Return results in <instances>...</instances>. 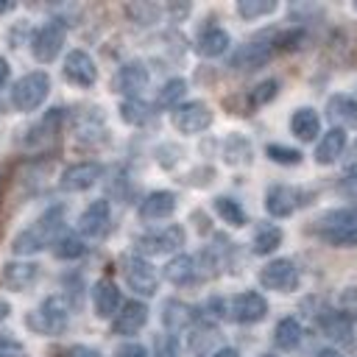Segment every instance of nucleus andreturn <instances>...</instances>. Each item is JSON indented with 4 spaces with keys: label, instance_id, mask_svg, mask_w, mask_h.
<instances>
[{
    "label": "nucleus",
    "instance_id": "de8ad7c7",
    "mask_svg": "<svg viewBox=\"0 0 357 357\" xmlns=\"http://www.w3.org/2000/svg\"><path fill=\"white\" fill-rule=\"evenodd\" d=\"M8 78H11V67H8V61L0 56V89L8 84Z\"/></svg>",
    "mask_w": 357,
    "mask_h": 357
},
{
    "label": "nucleus",
    "instance_id": "8fccbe9b",
    "mask_svg": "<svg viewBox=\"0 0 357 357\" xmlns=\"http://www.w3.org/2000/svg\"><path fill=\"white\" fill-rule=\"evenodd\" d=\"M14 8H17L14 0H0V14H8V11H14Z\"/></svg>",
    "mask_w": 357,
    "mask_h": 357
},
{
    "label": "nucleus",
    "instance_id": "603ef678",
    "mask_svg": "<svg viewBox=\"0 0 357 357\" xmlns=\"http://www.w3.org/2000/svg\"><path fill=\"white\" fill-rule=\"evenodd\" d=\"M315 357H343V354H340L337 349H329V346H326V349H321Z\"/></svg>",
    "mask_w": 357,
    "mask_h": 357
},
{
    "label": "nucleus",
    "instance_id": "bb28decb",
    "mask_svg": "<svg viewBox=\"0 0 357 357\" xmlns=\"http://www.w3.org/2000/svg\"><path fill=\"white\" fill-rule=\"evenodd\" d=\"M195 273H198V268H195V259L190 254H178V257H173L165 265V279L170 284H178V287L181 284H190L195 279Z\"/></svg>",
    "mask_w": 357,
    "mask_h": 357
},
{
    "label": "nucleus",
    "instance_id": "58836bf2",
    "mask_svg": "<svg viewBox=\"0 0 357 357\" xmlns=\"http://www.w3.org/2000/svg\"><path fill=\"white\" fill-rule=\"evenodd\" d=\"M276 95H279V81H276V78H268V81L257 84L248 98H251V106H265V103L273 100Z\"/></svg>",
    "mask_w": 357,
    "mask_h": 357
},
{
    "label": "nucleus",
    "instance_id": "473e14b6",
    "mask_svg": "<svg viewBox=\"0 0 357 357\" xmlns=\"http://www.w3.org/2000/svg\"><path fill=\"white\" fill-rule=\"evenodd\" d=\"M53 254H56L59 259H78V257L86 254V245H84V240H81L78 234L64 231V234L56 237V243H53Z\"/></svg>",
    "mask_w": 357,
    "mask_h": 357
},
{
    "label": "nucleus",
    "instance_id": "ddd939ff",
    "mask_svg": "<svg viewBox=\"0 0 357 357\" xmlns=\"http://www.w3.org/2000/svg\"><path fill=\"white\" fill-rule=\"evenodd\" d=\"M273 50H276V42H268V39L240 45V47H237V53L229 59V67L243 70V73L257 70V67H262V64H265V61L273 56Z\"/></svg>",
    "mask_w": 357,
    "mask_h": 357
},
{
    "label": "nucleus",
    "instance_id": "4be33fe9",
    "mask_svg": "<svg viewBox=\"0 0 357 357\" xmlns=\"http://www.w3.org/2000/svg\"><path fill=\"white\" fill-rule=\"evenodd\" d=\"M326 114L337 123V128H357V100L349 95H332L326 100Z\"/></svg>",
    "mask_w": 357,
    "mask_h": 357
},
{
    "label": "nucleus",
    "instance_id": "72a5a7b5",
    "mask_svg": "<svg viewBox=\"0 0 357 357\" xmlns=\"http://www.w3.org/2000/svg\"><path fill=\"white\" fill-rule=\"evenodd\" d=\"M120 117H123V123H128V126H145V123L151 120V109H148L142 100L128 98V100L120 103Z\"/></svg>",
    "mask_w": 357,
    "mask_h": 357
},
{
    "label": "nucleus",
    "instance_id": "dca6fc26",
    "mask_svg": "<svg viewBox=\"0 0 357 357\" xmlns=\"http://www.w3.org/2000/svg\"><path fill=\"white\" fill-rule=\"evenodd\" d=\"M176 206H178V195L176 192H170V190H153V192H148L142 201H139V218L142 220H165V218H170L173 212H176Z\"/></svg>",
    "mask_w": 357,
    "mask_h": 357
},
{
    "label": "nucleus",
    "instance_id": "a211bd4d",
    "mask_svg": "<svg viewBox=\"0 0 357 357\" xmlns=\"http://www.w3.org/2000/svg\"><path fill=\"white\" fill-rule=\"evenodd\" d=\"M148 81H151V75H148V67L142 61H126L114 75V89L120 95L134 98L148 86Z\"/></svg>",
    "mask_w": 357,
    "mask_h": 357
},
{
    "label": "nucleus",
    "instance_id": "5fc2aeb1",
    "mask_svg": "<svg viewBox=\"0 0 357 357\" xmlns=\"http://www.w3.org/2000/svg\"><path fill=\"white\" fill-rule=\"evenodd\" d=\"M354 8H357V0H354Z\"/></svg>",
    "mask_w": 357,
    "mask_h": 357
},
{
    "label": "nucleus",
    "instance_id": "f3484780",
    "mask_svg": "<svg viewBox=\"0 0 357 357\" xmlns=\"http://www.w3.org/2000/svg\"><path fill=\"white\" fill-rule=\"evenodd\" d=\"M109 220H112V209H109V201L106 198H98L92 201L81 218H78V231L84 237H103L106 229H109Z\"/></svg>",
    "mask_w": 357,
    "mask_h": 357
},
{
    "label": "nucleus",
    "instance_id": "a19ab883",
    "mask_svg": "<svg viewBox=\"0 0 357 357\" xmlns=\"http://www.w3.org/2000/svg\"><path fill=\"white\" fill-rule=\"evenodd\" d=\"M126 11H128L139 25H151V22L159 20V6H153V3H134V6H128Z\"/></svg>",
    "mask_w": 357,
    "mask_h": 357
},
{
    "label": "nucleus",
    "instance_id": "f704fd0d",
    "mask_svg": "<svg viewBox=\"0 0 357 357\" xmlns=\"http://www.w3.org/2000/svg\"><path fill=\"white\" fill-rule=\"evenodd\" d=\"M279 8L276 0H237V14L243 20H257V17H268Z\"/></svg>",
    "mask_w": 357,
    "mask_h": 357
},
{
    "label": "nucleus",
    "instance_id": "79ce46f5",
    "mask_svg": "<svg viewBox=\"0 0 357 357\" xmlns=\"http://www.w3.org/2000/svg\"><path fill=\"white\" fill-rule=\"evenodd\" d=\"M0 357H28L25 346L14 332H0Z\"/></svg>",
    "mask_w": 357,
    "mask_h": 357
},
{
    "label": "nucleus",
    "instance_id": "20e7f679",
    "mask_svg": "<svg viewBox=\"0 0 357 357\" xmlns=\"http://www.w3.org/2000/svg\"><path fill=\"white\" fill-rule=\"evenodd\" d=\"M64 36H67V28H64V22H59V20H50V22H45L42 28H36L33 36H31V53H33V59H36L39 64H50V61L61 53Z\"/></svg>",
    "mask_w": 357,
    "mask_h": 357
},
{
    "label": "nucleus",
    "instance_id": "0eeeda50",
    "mask_svg": "<svg viewBox=\"0 0 357 357\" xmlns=\"http://www.w3.org/2000/svg\"><path fill=\"white\" fill-rule=\"evenodd\" d=\"M298 268L293 259L282 257V259H271L262 271H259V284L265 290H276V293H290L298 287Z\"/></svg>",
    "mask_w": 357,
    "mask_h": 357
},
{
    "label": "nucleus",
    "instance_id": "aec40b11",
    "mask_svg": "<svg viewBox=\"0 0 357 357\" xmlns=\"http://www.w3.org/2000/svg\"><path fill=\"white\" fill-rule=\"evenodd\" d=\"M229 45H231V39H229V31L226 28L206 25L198 33V39H195V53L204 56V59H218V56H223L229 50Z\"/></svg>",
    "mask_w": 357,
    "mask_h": 357
},
{
    "label": "nucleus",
    "instance_id": "ea45409f",
    "mask_svg": "<svg viewBox=\"0 0 357 357\" xmlns=\"http://www.w3.org/2000/svg\"><path fill=\"white\" fill-rule=\"evenodd\" d=\"M153 357H181V346H178L176 335H156Z\"/></svg>",
    "mask_w": 357,
    "mask_h": 357
},
{
    "label": "nucleus",
    "instance_id": "f257e3e1",
    "mask_svg": "<svg viewBox=\"0 0 357 357\" xmlns=\"http://www.w3.org/2000/svg\"><path fill=\"white\" fill-rule=\"evenodd\" d=\"M61 223H64V209L61 206H50L33 226L22 229L20 234H14L11 240V251L17 257H31V254H39L47 243H56L59 231H61Z\"/></svg>",
    "mask_w": 357,
    "mask_h": 357
},
{
    "label": "nucleus",
    "instance_id": "4c0bfd02",
    "mask_svg": "<svg viewBox=\"0 0 357 357\" xmlns=\"http://www.w3.org/2000/svg\"><path fill=\"white\" fill-rule=\"evenodd\" d=\"M184 92H187V81L184 78H170L162 89H159V106H178V100L184 98Z\"/></svg>",
    "mask_w": 357,
    "mask_h": 357
},
{
    "label": "nucleus",
    "instance_id": "9d476101",
    "mask_svg": "<svg viewBox=\"0 0 357 357\" xmlns=\"http://www.w3.org/2000/svg\"><path fill=\"white\" fill-rule=\"evenodd\" d=\"M100 176H103V165L100 162H75V165L61 170L59 187L64 192H84V190L95 187Z\"/></svg>",
    "mask_w": 357,
    "mask_h": 357
},
{
    "label": "nucleus",
    "instance_id": "49530a36",
    "mask_svg": "<svg viewBox=\"0 0 357 357\" xmlns=\"http://www.w3.org/2000/svg\"><path fill=\"white\" fill-rule=\"evenodd\" d=\"M67 357H103L98 349H92V346H84V343H78V346H73L70 351H67Z\"/></svg>",
    "mask_w": 357,
    "mask_h": 357
},
{
    "label": "nucleus",
    "instance_id": "b1692460",
    "mask_svg": "<svg viewBox=\"0 0 357 357\" xmlns=\"http://www.w3.org/2000/svg\"><path fill=\"white\" fill-rule=\"evenodd\" d=\"M357 226V206H343V209H332V212H324L321 218H315V231L324 234V231H335V229H351Z\"/></svg>",
    "mask_w": 357,
    "mask_h": 357
},
{
    "label": "nucleus",
    "instance_id": "c03bdc74",
    "mask_svg": "<svg viewBox=\"0 0 357 357\" xmlns=\"http://www.w3.org/2000/svg\"><path fill=\"white\" fill-rule=\"evenodd\" d=\"M114 357H148V349L137 340H126L114 349Z\"/></svg>",
    "mask_w": 357,
    "mask_h": 357
},
{
    "label": "nucleus",
    "instance_id": "423d86ee",
    "mask_svg": "<svg viewBox=\"0 0 357 357\" xmlns=\"http://www.w3.org/2000/svg\"><path fill=\"white\" fill-rule=\"evenodd\" d=\"M184 240H187V234H184V226H178V223H170V226H165V229H159V231H148V234H139L134 243H137V248H139L142 254H148V257H159V254H170V251H178V248L184 245Z\"/></svg>",
    "mask_w": 357,
    "mask_h": 357
},
{
    "label": "nucleus",
    "instance_id": "39448f33",
    "mask_svg": "<svg viewBox=\"0 0 357 357\" xmlns=\"http://www.w3.org/2000/svg\"><path fill=\"white\" fill-rule=\"evenodd\" d=\"M123 279L137 296H153L159 290V273L145 257H123Z\"/></svg>",
    "mask_w": 357,
    "mask_h": 357
},
{
    "label": "nucleus",
    "instance_id": "393cba45",
    "mask_svg": "<svg viewBox=\"0 0 357 357\" xmlns=\"http://www.w3.org/2000/svg\"><path fill=\"white\" fill-rule=\"evenodd\" d=\"M351 326H354L351 312H329L321 318V329L326 332V337L337 343H351Z\"/></svg>",
    "mask_w": 357,
    "mask_h": 357
},
{
    "label": "nucleus",
    "instance_id": "c756f323",
    "mask_svg": "<svg viewBox=\"0 0 357 357\" xmlns=\"http://www.w3.org/2000/svg\"><path fill=\"white\" fill-rule=\"evenodd\" d=\"M282 229L276 226V223H259L257 229H254V254H259V257H268V254H273L279 245H282Z\"/></svg>",
    "mask_w": 357,
    "mask_h": 357
},
{
    "label": "nucleus",
    "instance_id": "a878e982",
    "mask_svg": "<svg viewBox=\"0 0 357 357\" xmlns=\"http://www.w3.org/2000/svg\"><path fill=\"white\" fill-rule=\"evenodd\" d=\"M192 318H195L192 307L184 304V301H178V298H170V301H165V307H162V321H165V326H167L170 332L187 329V326L192 324Z\"/></svg>",
    "mask_w": 357,
    "mask_h": 357
},
{
    "label": "nucleus",
    "instance_id": "a18cd8bd",
    "mask_svg": "<svg viewBox=\"0 0 357 357\" xmlns=\"http://www.w3.org/2000/svg\"><path fill=\"white\" fill-rule=\"evenodd\" d=\"M337 195H343V198H357V173H349L346 178L337 181Z\"/></svg>",
    "mask_w": 357,
    "mask_h": 357
},
{
    "label": "nucleus",
    "instance_id": "1a4fd4ad",
    "mask_svg": "<svg viewBox=\"0 0 357 357\" xmlns=\"http://www.w3.org/2000/svg\"><path fill=\"white\" fill-rule=\"evenodd\" d=\"M307 204V192L293 184H271L265 192V209L273 218H287Z\"/></svg>",
    "mask_w": 357,
    "mask_h": 357
},
{
    "label": "nucleus",
    "instance_id": "09e8293b",
    "mask_svg": "<svg viewBox=\"0 0 357 357\" xmlns=\"http://www.w3.org/2000/svg\"><path fill=\"white\" fill-rule=\"evenodd\" d=\"M8 315H11V304L6 298H0V321H6Z\"/></svg>",
    "mask_w": 357,
    "mask_h": 357
},
{
    "label": "nucleus",
    "instance_id": "f8f14e48",
    "mask_svg": "<svg viewBox=\"0 0 357 357\" xmlns=\"http://www.w3.org/2000/svg\"><path fill=\"white\" fill-rule=\"evenodd\" d=\"M268 315V301L257 290H243L231 298V318L237 324H257Z\"/></svg>",
    "mask_w": 357,
    "mask_h": 357
},
{
    "label": "nucleus",
    "instance_id": "7ed1b4c3",
    "mask_svg": "<svg viewBox=\"0 0 357 357\" xmlns=\"http://www.w3.org/2000/svg\"><path fill=\"white\" fill-rule=\"evenodd\" d=\"M47 92H50V75L45 70L25 73L11 86V106L17 112H33V109H39L45 103Z\"/></svg>",
    "mask_w": 357,
    "mask_h": 357
},
{
    "label": "nucleus",
    "instance_id": "7c9ffc66",
    "mask_svg": "<svg viewBox=\"0 0 357 357\" xmlns=\"http://www.w3.org/2000/svg\"><path fill=\"white\" fill-rule=\"evenodd\" d=\"M212 206H215V212H218V218L223 220V223H229V226H245V209H243V204L240 201H234V198H229V195H218L215 201H212Z\"/></svg>",
    "mask_w": 357,
    "mask_h": 357
},
{
    "label": "nucleus",
    "instance_id": "2f4dec72",
    "mask_svg": "<svg viewBox=\"0 0 357 357\" xmlns=\"http://www.w3.org/2000/svg\"><path fill=\"white\" fill-rule=\"evenodd\" d=\"M223 156L229 165H245L251 162V142L243 134H229L223 142Z\"/></svg>",
    "mask_w": 357,
    "mask_h": 357
},
{
    "label": "nucleus",
    "instance_id": "5701e85b",
    "mask_svg": "<svg viewBox=\"0 0 357 357\" xmlns=\"http://www.w3.org/2000/svg\"><path fill=\"white\" fill-rule=\"evenodd\" d=\"M343 148H346V131L343 128H329L315 145V162L318 165H332L343 153Z\"/></svg>",
    "mask_w": 357,
    "mask_h": 357
},
{
    "label": "nucleus",
    "instance_id": "6ab92c4d",
    "mask_svg": "<svg viewBox=\"0 0 357 357\" xmlns=\"http://www.w3.org/2000/svg\"><path fill=\"white\" fill-rule=\"evenodd\" d=\"M92 307L98 318H112L120 312L123 301H120V290L112 279H98L92 287Z\"/></svg>",
    "mask_w": 357,
    "mask_h": 357
},
{
    "label": "nucleus",
    "instance_id": "c85d7f7f",
    "mask_svg": "<svg viewBox=\"0 0 357 357\" xmlns=\"http://www.w3.org/2000/svg\"><path fill=\"white\" fill-rule=\"evenodd\" d=\"M61 112H64V109H50V112H47L36 126H31V128H28L25 142H28V145H42V142H47L53 134H59Z\"/></svg>",
    "mask_w": 357,
    "mask_h": 357
},
{
    "label": "nucleus",
    "instance_id": "e433bc0d",
    "mask_svg": "<svg viewBox=\"0 0 357 357\" xmlns=\"http://www.w3.org/2000/svg\"><path fill=\"white\" fill-rule=\"evenodd\" d=\"M215 340H218V329H215L212 324H201V326H195L192 335H190V349H192L195 354H204Z\"/></svg>",
    "mask_w": 357,
    "mask_h": 357
},
{
    "label": "nucleus",
    "instance_id": "412c9836",
    "mask_svg": "<svg viewBox=\"0 0 357 357\" xmlns=\"http://www.w3.org/2000/svg\"><path fill=\"white\" fill-rule=\"evenodd\" d=\"M290 131H293L301 142L315 139V137L321 134V117H318V112H315L312 106H301V109H296L293 117H290Z\"/></svg>",
    "mask_w": 357,
    "mask_h": 357
},
{
    "label": "nucleus",
    "instance_id": "2eb2a0df",
    "mask_svg": "<svg viewBox=\"0 0 357 357\" xmlns=\"http://www.w3.org/2000/svg\"><path fill=\"white\" fill-rule=\"evenodd\" d=\"M148 324V304L131 298L120 307V312L114 315L112 321V332L120 335V337H128V335H137L142 326Z\"/></svg>",
    "mask_w": 357,
    "mask_h": 357
},
{
    "label": "nucleus",
    "instance_id": "cd10ccee",
    "mask_svg": "<svg viewBox=\"0 0 357 357\" xmlns=\"http://www.w3.org/2000/svg\"><path fill=\"white\" fill-rule=\"evenodd\" d=\"M301 337H304V329H301V324H298L296 318H282V321L276 324V329H273V343H276V349H282V351L298 349V346H301Z\"/></svg>",
    "mask_w": 357,
    "mask_h": 357
},
{
    "label": "nucleus",
    "instance_id": "864d4df0",
    "mask_svg": "<svg viewBox=\"0 0 357 357\" xmlns=\"http://www.w3.org/2000/svg\"><path fill=\"white\" fill-rule=\"evenodd\" d=\"M259 357H276V354H259Z\"/></svg>",
    "mask_w": 357,
    "mask_h": 357
},
{
    "label": "nucleus",
    "instance_id": "f03ea898",
    "mask_svg": "<svg viewBox=\"0 0 357 357\" xmlns=\"http://www.w3.org/2000/svg\"><path fill=\"white\" fill-rule=\"evenodd\" d=\"M28 326L36 332V335H47V337H56L61 332H67L70 326V307L61 296H47L39 301V307L28 315Z\"/></svg>",
    "mask_w": 357,
    "mask_h": 357
},
{
    "label": "nucleus",
    "instance_id": "9b49d317",
    "mask_svg": "<svg viewBox=\"0 0 357 357\" xmlns=\"http://www.w3.org/2000/svg\"><path fill=\"white\" fill-rule=\"evenodd\" d=\"M61 73H64V78L70 81V84H75V86H92L95 81H98V67H95V59L86 53V50H81V47H75V50H70L67 56H64V67H61Z\"/></svg>",
    "mask_w": 357,
    "mask_h": 357
},
{
    "label": "nucleus",
    "instance_id": "3c124183",
    "mask_svg": "<svg viewBox=\"0 0 357 357\" xmlns=\"http://www.w3.org/2000/svg\"><path fill=\"white\" fill-rule=\"evenodd\" d=\"M212 357H240V354H237L234 349H229V346H226V349H218Z\"/></svg>",
    "mask_w": 357,
    "mask_h": 357
},
{
    "label": "nucleus",
    "instance_id": "6e6552de",
    "mask_svg": "<svg viewBox=\"0 0 357 357\" xmlns=\"http://www.w3.org/2000/svg\"><path fill=\"white\" fill-rule=\"evenodd\" d=\"M173 126L181 134H201L212 126V109L204 100H187L173 109Z\"/></svg>",
    "mask_w": 357,
    "mask_h": 357
},
{
    "label": "nucleus",
    "instance_id": "c9c22d12",
    "mask_svg": "<svg viewBox=\"0 0 357 357\" xmlns=\"http://www.w3.org/2000/svg\"><path fill=\"white\" fill-rule=\"evenodd\" d=\"M265 156L271 159V162H276V165H284V167H296V165H301V151L298 148H287V145H276V142H271L268 148H265Z\"/></svg>",
    "mask_w": 357,
    "mask_h": 357
},
{
    "label": "nucleus",
    "instance_id": "37998d69",
    "mask_svg": "<svg viewBox=\"0 0 357 357\" xmlns=\"http://www.w3.org/2000/svg\"><path fill=\"white\" fill-rule=\"evenodd\" d=\"M324 243L329 245H357V226L351 229H335V231H324L321 234Z\"/></svg>",
    "mask_w": 357,
    "mask_h": 357
},
{
    "label": "nucleus",
    "instance_id": "4468645a",
    "mask_svg": "<svg viewBox=\"0 0 357 357\" xmlns=\"http://www.w3.org/2000/svg\"><path fill=\"white\" fill-rule=\"evenodd\" d=\"M36 279H39V265L36 262H25V259H8L3 265V271H0V282L8 290H17V293L33 287Z\"/></svg>",
    "mask_w": 357,
    "mask_h": 357
}]
</instances>
